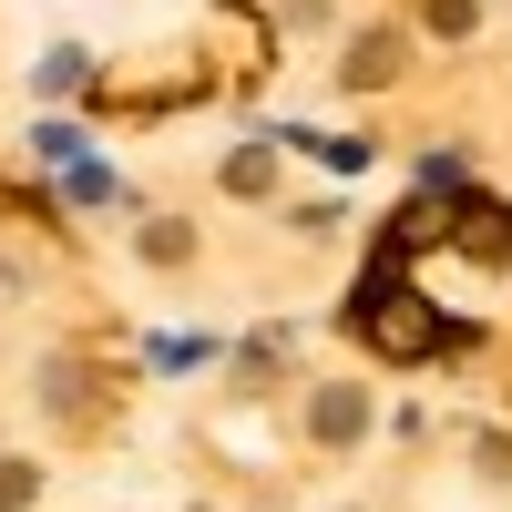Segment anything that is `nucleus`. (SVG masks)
Segmentation results:
<instances>
[{
	"label": "nucleus",
	"instance_id": "2",
	"mask_svg": "<svg viewBox=\"0 0 512 512\" xmlns=\"http://www.w3.org/2000/svg\"><path fill=\"white\" fill-rule=\"evenodd\" d=\"M359 410H369L359 390H328V400H318V431H328V441H349V431H359Z\"/></svg>",
	"mask_w": 512,
	"mask_h": 512
},
{
	"label": "nucleus",
	"instance_id": "3",
	"mask_svg": "<svg viewBox=\"0 0 512 512\" xmlns=\"http://www.w3.org/2000/svg\"><path fill=\"white\" fill-rule=\"evenodd\" d=\"M31 492H41L31 461H0V512H31Z\"/></svg>",
	"mask_w": 512,
	"mask_h": 512
},
{
	"label": "nucleus",
	"instance_id": "4",
	"mask_svg": "<svg viewBox=\"0 0 512 512\" xmlns=\"http://www.w3.org/2000/svg\"><path fill=\"white\" fill-rule=\"evenodd\" d=\"M431 31H472V0H431Z\"/></svg>",
	"mask_w": 512,
	"mask_h": 512
},
{
	"label": "nucleus",
	"instance_id": "1",
	"mask_svg": "<svg viewBox=\"0 0 512 512\" xmlns=\"http://www.w3.org/2000/svg\"><path fill=\"white\" fill-rule=\"evenodd\" d=\"M461 246L492 256V267H512V216H502V205H461Z\"/></svg>",
	"mask_w": 512,
	"mask_h": 512
}]
</instances>
